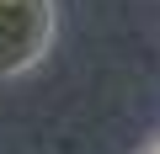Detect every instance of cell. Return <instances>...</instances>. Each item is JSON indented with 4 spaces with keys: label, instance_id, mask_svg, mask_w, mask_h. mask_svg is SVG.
<instances>
[{
    "label": "cell",
    "instance_id": "obj_1",
    "mask_svg": "<svg viewBox=\"0 0 160 154\" xmlns=\"http://www.w3.org/2000/svg\"><path fill=\"white\" fill-rule=\"evenodd\" d=\"M59 11L53 0H0V80L38 69L53 48Z\"/></svg>",
    "mask_w": 160,
    "mask_h": 154
},
{
    "label": "cell",
    "instance_id": "obj_2",
    "mask_svg": "<svg viewBox=\"0 0 160 154\" xmlns=\"http://www.w3.org/2000/svg\"><path fill=\"white\" fill-rule=\"evenodd\" d=\"M139 154H160V133H155V138H149V143H144Z\"/></svg>",
    "mask_w": 160,
    "mask_h": 154
}]
</instances>
